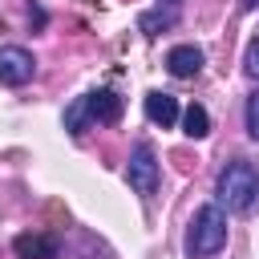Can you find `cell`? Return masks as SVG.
<instances>
[{
	"mask_svg": "<svg viewBox=\"0 0 259 259\" xmlns=\"http://www.w3.org/2000/svg\"><path fill=\"white\" fill-rule=\"evenodd\" d=\"M142 105H146V117L154 121V125H162V130H170L174 121H178V101H174V93H162V89H150L146 97H142Z\"/></svg>",
	"mask_w": 259,
	"mask_h": 259,
	"instance_id": "7",
	"label": "cell"
},
{
	"mask_svg": "<svg viewBox=\"0 0 259 259\" xmlns=\"http://www.w3.org/2000/svg\"><path fill=\"white\" fill-rule=\"evenodd\" d=\"M85 109H89V121H101V125H117L121 121V97L113 89H93L85 93Z\"/></svg>",
	"mask_w": 259,
	"mask_h": 259,
	"instance_id": "6",
	"label": "cell"
},
{
	"mask_svg": "<svg viewBox=\"0 0 259 259\" xmlns=\"http://www.w3.org/2000/svg\"><path fill=\"white\" fill-rule=\"evenodd\" d=\"M12 251H16V259H57L61 247L53 235H16Z\"/></svg>",
	"mask_w": 259,
	"mask_h": 259,
	"instance_id": "8",
	"label": "cell"
},
{
	"mask_svg": "<svg viewBox=\"0 0 259 259\" xmlns=\"http://www.w3.org/2000/svg\"><path fill=\"white\" fill-rule=\"evenodd\" d=\"M202 61H206V53H202L198 45H174V49L166 53V69H170V77H178V81L198 77V73H202Z\"/></svg>",
	"mask_w": 259,
	"mask_h": 259,
	"instance_id": "5",
	"label": "cell"
},
{
	"mask_svg": "<svg viewBox=\"0 0 259 259\" xmlns=\"http://www.w3.org/2000/svg\"><path fill=\"white\" fill-rule=\"evenodd\" d=\"M174 20H178V12H174V4H170L166 12H162V8H158V12H142V16H138V28H142L146 36H158V32L170 28Z\"/></svg>",
	"mask_w": 259,
	"mask_h": 259,
	"instance_id": "10",
	"label": "cell"
},
{
	"mask_svg": "<svg viewBox=\"0 0 259 259\" xmlns=\"http://www.w3.org/2000/svg\"><path fill=\"white\" fill-rule=\"evenodd\" d=\"M32 73H36V61H32L28 49H20V45H4L0 49V81L4 85H28Z\"/></svg>",
	"mask_w": 259,
	"mask_h": 259,
	"instance_id": "4",
	"label": "cell"
},
{
	"mask_svg": "<svg viewBox=\"0 0 259 259\" xmlns=\"http://www.w3.org/2000/svg\"><path fill=\"white\" fill-rule=\"evenodd\" d=\"M227 247V210L219 202H202L190 219L186 231V255L190 259H210Z\"/></svg>",
	"mask_w": 259,
	"mask_h": 259,
	"instance_id": "2",
	"label": "cell"
},
{
	"mask_svg": "<svg viewBox=\"0 0 259 259\" xmlns=\"http://www.w3.org/2000/svg\"><path fill=\"white\" fill-rule=\"evenodd\" d=\"M182 134H186V138H206V134H210V113H206L198 101L182 109Z\"/></svg>",
	"mask_w": 259,
	"mask_h": 259,
	"instance_id": "9",
	"label": "cell"
},
{
	"mask_svg": "<svg viewBox=\"0 0 259 259\" xmlns=\"http://www.w3.org/2000/svg\"><path fill=\"white\" fill-rule=\"evenodd\" d=\"M214 194H219V206L231 210V214H251L259 210V170L243 158L227 162L219 170V182H214Z\"/></svg>",
	"mask_w": 259,
	"mask_h": 259,
	"instance_id": "1",
	"label": "cell"
},
{
	"mask_svg": "<svg viewBox=\"0 0 259 259\" xmlns=\"http://www.w3.org/2000/svg\"><path fill=\"white\" fill-rule=\"evenodd\" d=\"M85 121H89V109H85V97H77V101L65 109V130H69L73 138H81V134H85Z\"/></svg>",
	"mask_w": 259,
	"mask_h": 259,
	"instance_id": "11",
	"label": "cell"
},
{
	"mask_svg": "<svg viewBox=\"0 0 259 259\" xmlns=\"http://www.w3.org/2000/svg\"><path fill=\"white\" fill-rule=\"evenodd\" d=\"M243 121H247V138L259 142V89L247 97V109H243Z\"/></svg>",
	"mask_w": 259,
	"mask_h": 259,
	"instance_id": "12",
	"label": "cell"
},
{
	"mask_svg": "<svg viewBox=\"0 0 259 259\" xmlns=\"http://www.w3.org/2000/svg\"><path fill=\"white\" fill-rule=\"evenodd\" d=\"M125 182L134 186V194L142 198H154L158 194V182H162V166H158V154L150 142H138L134 154H130V166H125Z\"/></svg>",
	"mask_w": 259,
	"mask_h": 259,
	"instance_id": "3",
	"label": "cell"
},
{
	"mask_svg": "<svg viewBox=\"0 0 259 259\" xmlns=\"http://www.w3.org/2000/svg\"><path fill=\"white\" fill-rule=\"evenodd\" d=\"M243 69H247V77H255V81H259V36L247 45V53H243Z\"/></svg>",
	"mask_w": 259,
	"mask_h": 259,
	"instance_id": "13",
	"label": "cell"
},
{
	"mask_svg": "<svg viewBox=\"0 0 259 259\" xmlns=\"http://www.w3.org/2000/svg\"><path fill=\"white\" fill-rule=\"evenodd\" d=\"M28 20L32 24H45V8H28Z\"/></svg>",
	"mask_w": 259,
	"mask_h": 259,
	"instance_id": "14",
	"label": "cell"
},
{
	"mask_svg": "<svg viewBox=\"0 0 259 259\" xmlns=\"http://www.w3.org/2000/svg\"><path fill=\"white\" fill-rule=\"evenodd\" d=\"M162 4H178V0H162Z\"/></svg>",
	"mask_w": 259,
	"mask_h": 259,
	"instance_id": "16",
	"label": "cell"
},
{
	"mask_svg": "<svg viewBox=\"0 0 259 259\" xmlns=\"http://www.w3.org/2000/svg\"><path fill=\"white\" fill-rule=\"evenodd\" d=\"M243 8H259V0H243Z\"/></svg>",
	"mask_w": 259,
	"mask_h": 259,
	"instance_id": "15",
	"label": "cell"
}]
</instances>
